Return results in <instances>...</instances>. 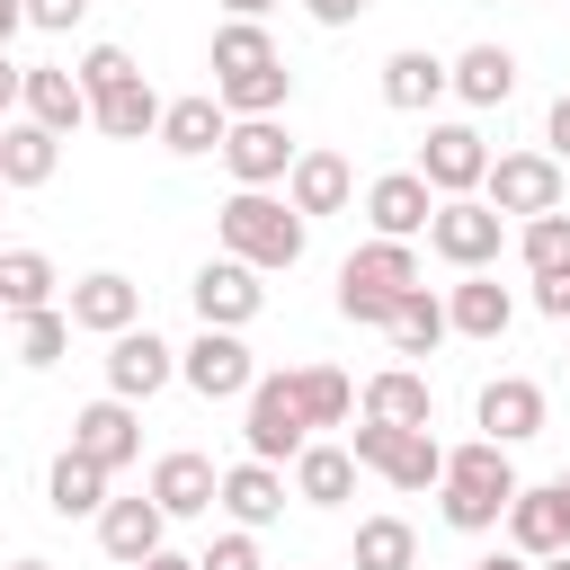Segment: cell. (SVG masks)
<instances>
[{"label":"cell","instance_id":"cell-25","mask_svg":"<svg viewBox=\"0 0 570 570\" xmlns=\"http://www.w3.org/2000/svg\"><path fill=\"white\" fill-rule=\"evenodd\" d=\"M160 534H169V517H160V499L142 490V499H107L98 508V543H107V561H142V552H160Z\"/></svg>","mask_w":570,"mask_h":570},{"label":"cell","instance_id":"cell-41","mask_svg":"<svg viewBox=\"0 0 570 570\" xmlns=\"http://www.w3.org/2000/svg\"><path fill=\"white\" fill-rule=\"evenodd\" d=\"M27 9V27H45V36H71L80 18H89V0H18Z\"/></svg>","mask_w":570,"mask_h":570},{"label":"cell","instance_id":"cell-4","mask_svg":"<svg viewBox=\"0 0 570 570\" xmlns=\"http://www.w3.org/2000/svg\"><path fill=\"white\" fill-rule=\"evenodd\" d=\"M410 285H428V267H419L410 240H365V249L338 258V312H347L356 330H383Z\"/></svg>","mask_w":570,"mask_h":570},{"label":"cell","instance_id":"cell-49","mask_svg":"<svg viewBox=\"0 0 570 570\" xmlns=\"http://www.w3.org/2000/svg\"><path fill=\"white\" fill-rule=\"evenodd\" d=\"M276 0H223V18H267Z\"/></svg>","mask_w":570,"mask_h":570},{"label":"cell","instance_id":"cell-2","mask_svg":"<svg viewBox=\"0 0 570 570\" xmlns=\"http://www.w3.org/2000/svg\"><path fill=\"white\" fill-rule=\"evenodd\" d=\"M80 89H89V125L107 142H151L160 134V98H151V80H142V62L125 45H89L80 53Z\"/></svg>","mask_w":570,"mask_h":570},{"label":"cell","instance_id":"cell-16","mask_svg":"<svg viewBox=\"0 0 570 570\" xmlns=\"http://www.w3.org/2000/svg\"><path fill=\"white\" fill-rule=\"evenodd\" d=\"M508 321H517V294H508L490 267H463V276L445 285V330H454V338H508Z\"/></svg>","mask_w":570,"mask_h":570},{"label":"cell","instance_id":"cell-51","mask_svg":"<svg viewBox=\"0 0 570 570\" xmlns=\"http://www.w3.org/2000/svg\"><path fill=\"white\" fill-rule=\"evenodd\" d=\"M9 570H53V561H9Z\"/></svg>","mask_w":570,"mask_h":570},{"label":"cell","instance_id":"cell-26","mask_svg":"<svg viewBox=\"0 0 570 570\" xmlns=\"http://www.w3.org/2000/svg\"><path fill=\"white\" fill-rule=\"evenodd\" d=\"M445 98V62L428 53V45H401V53H383V107H401V116H428Z\"/></svg>","mask_w":570,"mask_h":570},{"label":"cell","instance_id":"cell-39","mask_svg":"<svg viewBox=\"0 0 570 570\" xmlns=\"http://www.w3.org/2000/svg\"><path fill=\"white\" fill-rule=\"evenodd\" d=\"M517 258H525V276L561 267V258H570V214H561V205H552V214H525V232H517Z\"/></svg>","mask_w":570,"mask_h":570},{"label":"cell","instance_id":"cell-48","mask_svg":"<svg viewBox=\"0 0 570 570\" xmlns=\"http://www.w3.org/2000/svg\"><path fill=\"white\" fill-rule=\"evenodd\" d=\"M18 27H27V9H18V0H0V53H9V36H18Z\"/></svg>","mask_w":570,"mask_h":570},{"label":"cell","instance_id":"cell-44","mask_svg":"<svg viewBox=\"0 0 570 570\" xmlns=\"http://www.w3.org/2000/svg\"><path fill=\"white\" fill-rule=\"evenodd\" d=\"M543 142H552V160H570V89L552 98V116H543Z\"/></svg>","mask_w":570,"mask_h":570},{"label":"cell","instance_id":"cell-38","mask_svg":"<svg viewBox=\"0 0 570 570\" xmlns=\"http://www.w3.org/2000/svg\"><path fill=\"white\" fill-rule=\"evenodd\" d=\"M258 62H285V53H276V36H267L258 18H223V27H214V80L258 71Z\"/></svg>","mask_w":570,"mask_h":570},{"label":"cell","instance_id":"cell-21","mask_svg":"<svg viewBox=\"0 0 570 570\" xmlns=\"http://www.w3.org/2000/svg\"><path fill=\"white\" fill-rule=\"evenodd\" d=\"M71 330H98V338H116V330H134L142 321V285L134 276H116V267H98V276H80L71 285Z\"/></svg>","mask_w":570,"mask_h":570},{"label":"cell","instance_id":"cell-15","mask_svg":"<svg viewBox=\"0 0 570 570\" xmlns=\"http://www.w3.org/2000/svg\"><path fill=\"white\" fill-rule=\"evenodd\" d=\"M428 214H436V187H428L419 169H383V178L365 187V223H374V240H419Z\"/></svg>","mask_w":570,"mask_h":570},{"label":"cell","instance_id":"cell-37","mask_svg":"<svg viewBox=\"0 0 570 570\" xmlns=\"http://www.w3.org/2000/svg\"><path fill=\"white\" fill-rule=\"evenodd\" d=\"M356 570H419L410 517H356Z\"/></svg>","mask_w":570,"mask_h":570},{"label":"cell","instance_id":"cell-35","mask_svg":"<svg viewBox=\"0 0 570 570\" xmlns=\"http://www.w3.org/2000/svg\"><path fill=\"white\" fill-rule=\"evenodd\" d=\"M62 347H71V312L62 303H45V312H18V330H9V356L18 365H62Z\"/></svg>","mask_w":570,"mask_h":570},{"label":"cell","instance_id":"cell-40","mask_svg":"<svg viewBox=\"0 0 570 570\" xmlns=\"http://www.w3.org/2000/svg\"><path fill=\"white\" fill-rule=\"evenodd\" d=\"M196 570H267V561H258V534L232 525V534H214V543L196 552Z\"/></svg>","mask_w":570,"mask_h":570},{"label":"cell","instance_id":"cell-1","mask_svg":"<svg viewBox=\"0 0 570 570\" xmlns=\"http://www.w3.org/2000/svg\"><path fill=\"white\" fill-rule=\"evenodd\" d=\"M214 232H223V258H240V267H258V276L294 267L303 240H312V223H303L285 196H267V187H232L223 214H214Z\"/></svg>","mask_w":570,"mask_h":570},{"label":"cell","instance_id":"cell-30","mask_svg":"<svg viewBox=\"0 0 570 570\" xmlns=\"http://www.w3.org/2000/svg\"><path fill=\"white\" fill-rule=\"evenodd\" d=\"M294 499L303 508H347L356 499V454L347 445H303L294 454Z\"/></svg>","mask_w":570,"mask_h":570},{"label":"cell","instance_id":"cell-43","mask_svg":"<svg viewBox=\"0 0 570 570\" xmlns=\"http://www.w3.org/2000/svg\"><path fill=\"white\" fill-rule=\"evenodd\" d=\"M312 9V27H356L365 18V0H303Z\"/></svg>","mask_w":570,"mask_h":570},{"label":"cell","instance_id":"cell-11","mask_svg":"<svg viewBox=\"0 0 570 570\" xmlns=\"http://www.w3.org/2000/svg\"><path fill=\"white\" fill-rule=\"evenodd\" d=\"M508 543L525 552V561H543V552H570V490L561 481H517V499H508Z\"/></svg>","mask_w":570,"mask_h":570},{"label":"cell","instance_id":"cell-28","mask_svg":"<svg viewBox=\"0 0 570 570\" xmlns=\"http://www.w3.org/2000/svg\"><path fill=\"white\" fill-rule=\"evenodd\" d=\"M214 481H223V472H214L205 454H187V445L151 463V499H160V517H205V508H214Z\"/></svg>","mask_w":570,"mask_h":570},{"label":"cell","instance_id":"cell-12","mask_svg":"<svg viewBox=\"0 0 570 570\" xmlns=\"http://www.w3.org/2000/svg\"><path fill=\"white\" fill-rule=\"evenodd\" d=\"M187 294H196V321H205V330H249V321H258V303H267L258 267H240V258H205Z\"/></svg>","mask_w":570,"mask_h":570},{"label":"cell","instance_id":"cell-10","mask_svg":"<svg viewBox=\"0 0 570 570\" xmlns=\"http://www.w3.org/2000/svg\"><path fill=\"white\" fill-rule=\"evenodd\" d=\"M178 374H187V392H205V401H240V392L258 383V356L240 347V330H196V347H178Z\"/></svg>","mask_w":570,"mask_h":570},{"label":"cell","instance_id":"cell-47","mask_svg":"<svg viewBox=\"0 0 570 570\" xmlns=\"http://www.w3.org/2000/svg\"><path fill=\"white\" fill-rule=\"evenodd\" d=\"M472 570H534V561H525V552H517V543H508V552H481V561H472Z\"/></svg>","mask_w":570,"mask_h":570},{"label":"cell","instance_id":"cell-3","mask_svg":"<svg viewBox=\"0 0 570 570\" xmlns=\"http://www.w3.org/2000/svg\"><path fill=\"white\" fill-rule=\"evenodd\" d=\"M508 499H517V463H508V445L472 436V445L445 454V472H436V508H445L454 534H490V525L508 517Z\"/></svg>","mask_w":570,"mask_h":570},{"label":"cell","instance_id":"cell-8","mask_svg":"<svg viewBox=\"0 0 570 570\" xmlns=\"http://www.w3.org/2000/svg\"><path fill=\"white\" fill-rule=\"evenodd\" d=\"M481 205L490 214H552L561 205V160L552 151H499L481 169Z\"/></svg>","mask_w":570,"mask_h":570},{"label":"cell","instance_id":"cell-29","mask_svg":"<svg viewBox=\"0 0 570 570\" xmlns=\"http://www.w3.org/2000/svg\"><path fill=\"white\" fill-rule=\"evenodd\" d=\"M365 419H383V428H428V419H436V392H428V374H410V365H383V374L365 383Z\"/></svg>","mask_w":570,"mask_h":570},{"label":"cell","instance_id":"cell-13","mask_svg":"<svg viewBox=\"0 0 570 570\" xmlns=\"http://www.w3.org/2000/svg\"><path fill=\"white\" fill-rule=\"evenodd\" d=\"M169 374H178V347H169L160 330H142V321H134V330H116V338H107V392H116V401H151Z\"/></svg>","mask_w":570,"mask_h":570},{"label":"cell","instance_id":"cell-45","mask_svg":"<svg viewBox=\"0 0 570 570\" xmlns=\"http://www.w3.org/2000/svg\"><path fill=\"white\" fill-rule=\"evenodd\" d=\"M18 89H27V71H18L9 53H0V125H9V107H18Z\"/></svg>","mask_w":570,"mask_h":570},{"label":"cell","instance_id":"cell-22","mask_svg":"<svg viewBox=\"0 0 570 570\" xmlns=\"http://www.w3.org/2000/svg\"><path fill=\"white\" fill-rule=\"evenodd\" d=\"M18 107H27L45 134H62V142L89 125V89H80V71H62V62H36L27 89H18Z\"/></svg>","mask_w":570,"mask_h":570},{"label":"cell","instance_id":"cell-34","mask_svg":"<svg viewBox=\"0 0 570 570\" xmlns=\"http://www.w3.org/2000/svg\"><path fill=\"white\" fill-rule=\"evenodd\" d=\"M214 98H223V116H276V107L294 98V71H285V62H258V71L214 80Z\"/></svg>","mask_w":570,"mask_h":570},{"label":"cell","instance_id":"cell-18","mask_svg":"<svg viewBox=\"0 0 570 570\" xmlns=\"http://www.w3.org/2000/svg\"><path fill=\"white\" fill-rule=\"evenodd\" d=\"M71 454H89L98 472H125L134 454H142V419H134V401H89L80 419H71Z\"/></svg>","mask_w":570,"mask_h":570},{"label":"cell","instance_id":"cell-52","mask_svg":"<svg viewBox=\"0 0 570 570\" xmlns=\"http://www.w3.org/2000/svg\"><path fill=\"white\" fill-rule=\"evenodd\" d=\"M561 490H570V472H561Z\"/></svg>","mask_w":570,"mask_h":570},{"label":"cell","instance_id":"cell-23","mask_svg":"<svg viewBox=\"0 0 570 570\" xmlns=\"http://www.w3.org/2000/svg\"><path fill=\"white\" fill-rule=\"evenodd\" d=\"M445 89H454L463 107H508V98H517V53H508V45H463V53L445 62Z\"/></svg>","mask_w":570,"mask_h":570},{"label":"cell","instance_id":"cell-46","mask_svg":"<svg viewBox=\"0 0 570 570\" xmlns=\"http://www.w3.org/2000/svg\"><path fill=\"white\" fill-rule=\"evenodd\" d=\"M134 570H196V561H187V552H169V543H160V552H142V561H134Z\"/></svg>","mask_w":570,"mask_h":570},{"label":"cell","instance_id":"cell-32","mask_svg":"<svg viewBox=\"0 0 570 570\" xmlns=\"http://www.w3.org/2000/svg\"><path fill=\"white\" fill-rule=\"evenodd\" d=\"M383 330H392L401 356H436V338H454V330H445V294H428V285H410V294L392 303Z\"/></svg>","mask_w":570,"mask_h":570},{"label":"cell","instance_id":"cell-20","mask_svg":"<svg viewBox=\"0 0 570 570\" xmlns=\"http://www.w3.org/2000/svg\"><path fill=\"white\" fill-rule=\"evenodd\" d=\"M347 196H356V169H347L338 151H294V169H285V205H294L303 223L347 214Z\"/></svg>","mask_w":570,"mask_h":570},{"label":"cell","instance_id":"cell-17","mask_svg":"<svg viewBox=\"0 0 570 570\" xmlns=\"http://www.w3.org/2000/svg\"><path fill=\"white\" fill-rule=\"evenodd\" d=\"M472 410H481V436H490V445H525V436H543V383H534V374H490Z\"/></svg>","mask_w":570,"mask_h":570},{"label":"cell","instance_id":"cell-36","mask_svg":"<svg viewBox=\"0 0 570 570\" xmlns=\"http://www.w3.org/2000/svg\"><path fill=\"white\" fill-rule=\"evenodd\" d=\"M294 392H303V419L312 428H347L356 419V383L338 365H294Z\"/></svg>","mask_w":570,"mask_h":570},{"label":"cell","instance_id":"cell-50","mask_svg":"<svg viewBox=\"0 0 570 570\" xmlns=\"http://www.w3.org/2000/svg\"><path fill=\"white\" fill-rule=\"evenodd\" d=\"M534 570H570V552H543V561H534Z\"/></svg>","mask_w":570,"mask_h":570},{"label":"cell","instance_id":"cell-33","mask_svg":"<svg viewBox=\"0 0 570 570\" xmlns=\"http://www.w3.org/2000/svg\"><path fill=\"white\" fill-rule=\"evenodd\" d=\"M53 285H62V276H53L45 249H0V312H9V321H18V312H45Z\"/></svg>","mask_w":570,"mask_h":570},{"label":"cell","instance_id":"cell-19","mask_svg":"<svg viewBox=\"0 0 570 570\" xmlns=\"http://www.w3.org/2000/svg\"><path fill=\"white\" fill-rule=\"evenodd\" d=\"M285 499H294V481H285L276 463H258V454H249V463H232V472L214 481V508H223L232 525H249V534H258V525H276V517H285Z\"/></svg>","mask_w":570,"mask_h":570},{"label":"cell","instance_id":"cell-27","mask_svg":"<svg viewBox=\"0 0 570 570\" xmlns=\"http://www.w3.org/2000/svg\"><path fill=\"white\" fill-rule=\"evenodd\" d=\"M62 169V134H45L36 116L0 125V187H45Z\"/></svg>","mask_w":570,"mask_h":570},{"label":"cell","instance_id":"cell-31","mask_svg":"<svg viewBox=\"0 0 570 570\" xmlns=\"http://www.w3.org/2000/svg\"><path fill=\"white\" fill-rule=\"evenodd\" d=\"M107 481H116V472H98L89 454L62 445L53 472H45V508H53V517H98V508H107Z\"/></svg>","mask_w":570,"mask_h":570},{"label":"cell","instance_id":"cell-5","mask_svg":"<svg viewBox=\"0 0 570 570\" xmlns=\"http://www.w3.org/2000/svg\"><path fill=\"white\" fill-rule=\"evenodd\" d=\"M240 445H249L258 463H294V454L312 445V419H303L294 365H285V374H258V383L240 392Z\"/></svg>","mask_w":570,"mask_h":570},{"label":"cell","instance_id":"cell-7","mask_svg":"<svg viewBox=\"0 0 570 570\" xmlns=\"http://www.w3.org/2000/svg\"><path fill=\"white\" fill-rule=\"evenodd\" d=\"M428 249L463 276V267H490L499 249H508V214H490L481 196H436V214H428Z\"/></svg>","mask_w":570,"mask_h":570},{"label":"cell","instance_id":"cell-24","mask_svg":"<svg viewBox=\"0 0 570 570\" xmlns=\"http://www.w3.org/2000/svg\"><path fill=\"white\" fill-rule=\"evenodd\" d=\"M223 125H232V116H223V98H214V89H196V98H169V107H160V134H151V142H160V151H178V160H205V151H223Z\"/></svg>","mask_w":570,"mask_h":570},{"label":"cell","instance_id":"cell-42","mask_svg":"<svg viewBox=\"0 0 570 570\" xmlns=\"http://www.w3.org/2000/svg\"><path fill=\"white\" fill-rule=\"evenodd\" d=\"M534 312H543V321H570V258L534 276Z\"/></svg>","mask_w":570,"mask_h":570},{"label":"cell","instance_id":"cell-6","mask_svg":"<svg viewBox=\"0 0 570 570\" xmlns=\"http://www.w3.org/2000/svg\"><path fill=\"white\" fill-rule=\"evenodd\" d=\"M347 454H356V472H383L392 490H436V472H445V445L428 428H383V419H356Z\"/></svg>","mask_w":570,"mask_h":570},{"label":"cell","instance_id":"cell-9","mask_svg":"<svg viewBox=\"0 0 570 570\" xmlns=\"http://www.w3.org/2000/svg\"><path fill=\"white\" fill-rule=\"evenodd\" d=\"M223 169H232V187H285V169H294L285 125L276 116H232L223 125Z\"/></svg>","mask_w":570,"mask_h":570},{"label":"cell","instance_id":"cell-14","mask_svg":"<svg viewBox=\"0 0 570 570\" xmlns=\"http://www.w3.org/2000/svg\"><path fill=\"white\" fill-rule=\"evenodd\" d=\"M481 169H490V142H481L472 125H428L419 178H428L436 196H481Z\"/></svg>","mask_w":570,"mask_h":570}]
</instances>
